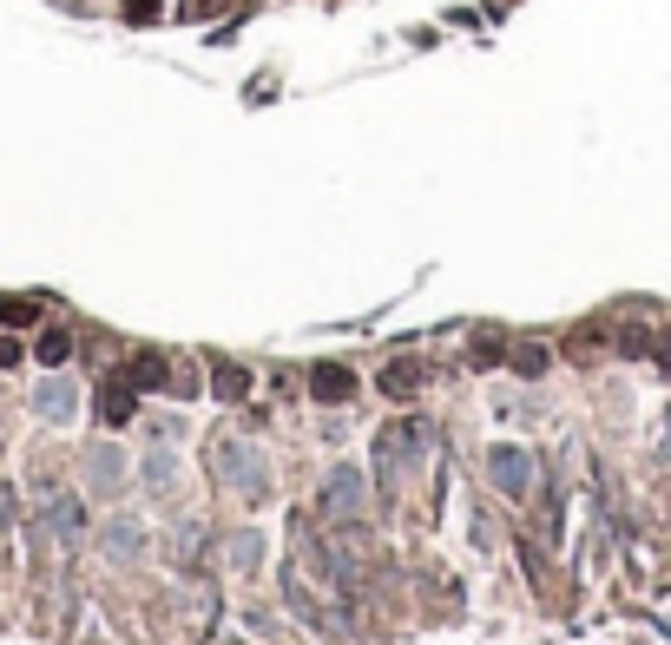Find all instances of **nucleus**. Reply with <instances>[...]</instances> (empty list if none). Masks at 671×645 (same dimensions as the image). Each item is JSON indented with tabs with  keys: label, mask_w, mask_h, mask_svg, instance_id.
<instances>
[{
	"label": "nucleus",
	"mask_w": 671,
	"mask_h": 645,
	"mask_svg": "<svg viewBox=\"0 0 671 645\" xmlns=\"http://www.w3.org/2000/svg\"><path fill=\"white\" fill-rule=\"evenodd\" d=\"M33 356L47 362V369H60V362L73 356V343H66V330H47V336H40V349H33Z\"/></svg>",
	"instance_id": "obj_12"
},
{
	"label": "nucleus",
	"mask_w": 671,
	"mask_h": 645,
	"mask_svg": "<svg viewBox=\"0 0 671 645\" xmlns=\"http://www.w3.org/2000/svg\"><path fill=\"white\" fill-rule=\"evenodd\" d=\"M547 362H553V356H547L540 343H520V349H514V369H520V376H547Z\"/></svg>",
	"instance_id": "obj_13"
},
{
	"label": "nucleus",
	"mask_w": 671,
	"mask_h": 645,
	"mask_svg": "<svg viewBox=\"0 0 671 645\" xmlns=\"http://www.w3.org/2000/svg\"><path fill=\"white\" fill-rule=\"evenodd\" d=\"M40 514H47L53 540H66V547H79V540H86V507H79V494H66V488H40Z\"/></svg>",
	"instance_id": "obj_3"
},
{
	"label": "nucleus",
	"mask_w": 671,
	"mask_h": 645,
	"mask_svg": "<svg viewBox=\"0 0 671 645\" xmlns=\"http://www.w3.org/2000/svg\"><path fill=\"white\" fill-rule=\"evenodd\" d=\"M323 514L336 520V527H349L356 514H369V481H362L356 468H329V481H323Z\"/></svg>",
	"instance_id": "obj_2"
},
{
	"label": "nucleus",
	"mask_w": 671,
	"mask_h": 645,
	"mask_svg": "<svg viewBox=\"0 0 671 645\" xmlns=\"http://www.w3.org/2000/svg\"><path fill=\"white\" fill-rule=\"evenodd\" d=\"M86 481H93V494H119L125 488V455L112 448V441H99L93 455H86Z\"/></svg>",
	"instance_id": "obj_7"
},
{
	"label": "nucleus",
	"mask_w": 671,
	"mask_h": 645,
	"mask_svg": "<svg viewBox=\"0 0 671 645\" xmlns=\"http://www.w3.org/2000/svg\"><path fill=\"white\" fill-rule=\"evenodd\" d=\"M33 409L47 415V422H73V415H79V389L66 376H47L40 389H33Z\"/></svg>",
	"instance_id": "obj_6"
},
{
	"label": "nucleus",
	"mask_w": 671,
	"mask_h": 645,
	"mask_svg": "<svg viewBox=\"0 0 671 645\" xmlns=\"http://www.w3.org/2000/svg\"><path fill=\"white\" fill-rule=\"evenodd\" d=\"M310 395L316 402H349V395H356V369H343V362H316L310 369Z\"/></svg>",
	"instance_id": "obj_8"
},
{
	"label": "nucleus",
	"mask_w": 671,
	"mask_h": 645,
	"mask_svg": "<svg viewBox=\"0 0 671 645\" xmlns=\"http://www.w3.org/2000/svg\"><path fill=\"white\" fill-rule=\"evenodd\" d=\"M487 481H494L500 494H514V501H520V494L533 488V455H527V448H507V441H500L494 455H487Z\"/></svg>",
	"instance_id": "obj_4"
},
{
	"label": "nucleus",
	"mask_w": 671,
	"mask_h": 645,
	"mask_svg": "<svg viewBox=\"0 0 671 645\" xmlns=\"http://www.w3.org/2000/svg\"><path fill=\"white\" fill-rule=\"evenodd\" d=\"M132 409H139V395H132V376H112L106 389H99V415H106L112 428L132 422Z\"/></svg>",
	"instance_id": "obj_9"
},
{
	"label": "nucleus",
	"mask_w": 671,
	"mask_h": 645,
	"mask_svg": "<svg viewBox=\"0 0 671 645\" xmlns=\"http://www.w3.org/2000/svg\"><path fill=\"white\" fill-rule=\"evenodd\" d=\"M125 14L132 20H158V0H125Z\"/></svg>",
	"instance_id": "obj_18"
},
{
	"label": "nucleus",
	"mask_w": 671,
	"mask_h": 645,
	"mask_svg": "<svg viewBox=\"0 0 671 645\" xmlns=\"http://www.w3.org/2000/svg\"><path fill=\"white\" fill-rule=\"evenodd\" d=\"M125 376H132V389H158V382H165V362H158V356H139Z\"/></svg>",
	"instance_id": "obj_14"
},
{
	"label": "nucleus",
	"mask_w": 671,
	"mask_h": 645,
	"mask_svg": "<svg viewBox=\"0 0 671 645\" xmlns=\"http://www.w3.org/2000/svg\"><path fill=\"white\" fill-rule=\"evenodd\" d=\"M152 435H158V448L145 455V488L172 494V488H178V455H172V435H178V422H158Z\"/></svg>",
	"instance_id": "obj_5"
},
{
	"label": "nucleus",
	"mask_w": 671,
	"mask_h": 645,
	"mask_svg": "<svg viewBox=\"0 0 671 645\" xmlns=\"http://www.w3.org/2000/svg\"><path fill=\"white\" fill-rule=\"evenodd\" d=\"M211 468H218V481L237 494V501H264L270 494V468H264V455L250 448L244 435H218V448H211Z\"/></svg>",
	"instance_id": "obj_1"
},
{
	"label": "nucleus",
	"mask_w": 671,
	"mask_h": 645,
	"mask_svg": "<svg viewBox=\"0 0 671 645\" xmlns=\"http://www.w3.org/2000/svg\"><path fill=\"white\" fill-rule=\"evenodd\" d=\"M211 389H218V395H224V402H237V395H244V389H250V376H244V369H231V362H224L218 376H211Z\"/></svg>",
	"instance_id": "obj_15"
},
{
	"label": "nucleus",
	"mask_w": 671,
	"mask_h": 645,
	"mask_svg": "<svg viewBox=\"0 0 671 645\" xmlns=\"http://www.w3.org/2000/svg\"><path fill=\"white\" fill-rule=\"evenodd\" d=\"M382 389H389V395H408V389H415V362H395L389 376H382Z\"/></svg>",
	"instance_id": "obj_16"
},
{
	"label": "nucleus",
	"mask_w": 671,
	"mask_h": 645,
	"mask_svg": "<svg viewBox=\"0 0 671 645\" xmlns=\"http://www.w3.org/2000/svg\"><path fill=\"white\" fill-rule=\"evenodd\" d=\"M106 553H112V560H139V553H145L139 520H112V527H106Z\"/></svg>",
	"instance_id": "obj_10"
},
{
	"label": "nucleus",
	"mask_w": 671,
	"mask_h": 645,
	"mask_svg": "<svg viewBox=\"0 0 671 645\" xmlns=\"http://www.w3.org/2000/svg\"><path fill=\"white\" fill-rule=\"evenodd\" d=\"M14 362H20V343L14 336H0V369H14Z\"/></svg>",
	"instance_id": "obj_19"
},
{
	"label": "nucleus",
	"mask_w": 671,
	"mask_h": 645,
	"mask_svg": "<svg viewBox=\"0 0 671 645\" xmlns=\"http://www.w3.org/2000/svg\"><path fill=\"white\" fill-rule=\"evenodd\" d=\"M0 323H7V330H27V323H40V303L33 297H7L0 303Z\"/></svg>",
	"instance_id": "obj_11"
},
{
	"label": "nucleus",
	"mask_w": 671,
	"mask_h": 645,
	"mask_svg": "<svg viewBox=\"0 0 671 645\" xmlns=\"http://www.w3.org/2000/svg\"><path fill=\"white\" fill-rule=\"evenodd\" d=\"M224 553H231L237 567H244V560H257L264 547H257V534H231V540H224Z\"/></svg>",
	"instance_id": "obj_17"
}]
</instances>
